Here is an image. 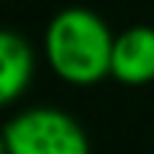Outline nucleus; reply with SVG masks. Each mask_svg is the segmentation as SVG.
<instances>
[{
	"mask_svg": "<svg viewBox=\"0 0 154 154\" xmlns=\"http://www.w3.org/2000/svg\"><path fill=\"white\" fill-rule=\"evenodd\" d=\"M114 38L106 19L89 8L70 5L51 16L43 32V57L57 79L89 87L111 76Z\"/></svg>",
	"mask_w": 154,
	"mask_h": 154,
	"instance_id": "1",
	"label": "nucleus"
},
{
	"mask_svg": "<svg viewBox=\"0 0 154 154\" xmlns=\"http://www.w3.org/2000/svg\"><path fill=\"white\" fill-rule=\"evenodd\" d=\"M8 154H92L84 127L54 106H35L16 114L5 127Z\"/></svg>",
	"mask_w": 154,
	"mask_h": 154,
	"instance_id": "2",
	"label": "nucleus"
},
{
	"mask_svg": "<svg viewBox=\"0 0 154 154\" xmlns=\"http://www.w3.org/2000/svg\"><path fill=\"white\" fill-rule=\"evenodd\" d=\"M111 76L127 87L154 81V27L135 24L114 38Z\"/></svg>",
	"mask_w": 154,
	"mask_h": 154,
	"instance_id": "3",
	"label": "nucleus"
},
{
	"mask_svg": "<svg viewBox=\"0 0 154 154\" xmlns=\"http://www.w3.org/2000/svg\"><path fill=\"white\" fill-rule=\"evenodd\" d=\"M35 70V54L27 38L11 30H0V108L14 103L30 84Z\"/></svg>",
	"mask_w": 154,
	"mask_h": 154,
	"instance_id": "4",
	"label": "nucleus"
},
{
	"mask_svg": "<svg viewBox=\"0 0 154 154\" xmlns=\"http://www.w3.org/2000/svg\"><path fill=\"white\" fill-rule=\"evenodd\" d=\"M0 154H8L5 152V138H3V133H0Z\"/></svg>",
	"mask_w": 154,
	"mask_h": 154,
	"instance_id": "5",
	"label": "nucleus"
}]
</instances>
